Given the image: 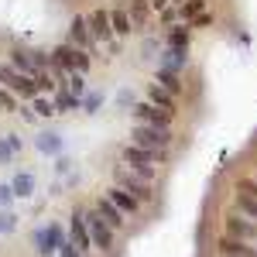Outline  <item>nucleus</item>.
<instances>
[{"label":"nucleus","instance_id":"423d86ee","mask_svg":"<svg viewBox=\"0 0 257 257\" xmlns=\"http://www.w3.org/2000/svg\"><path fill=\"white\" fill-rule=\"evenodd\" d=\"M131 113L138 123H151V127H172L175 123V110H165L158 103H151V99H141L131 106Z\"/></svg>","mask_w":257,"mask_h":257},{"label":"nucleus","instance_id":"5701e85b","mask_svg":"<svg viewBox=\"0 0 257 257\" xmlns=\"http://www.w3.org/2000/svg\"><path fill=\"white\" fill-rule=\"evenodd\" d=\"M28 103L35 106V113H38V117H52V113H55V103L48 99V93H38V96L28 99Z\"/></svg>","mask_w":257,"mask_h":257},{"label":"nucleus","instance_id":"bb28decb","mask_svg":"<svg viewBox=\"0 0 257 257\" xmlns=\"http://www.w3.org/2000/svg\"><path fill=\"white\" fill-rule=\"evenodd\" d=\"M14 189H18V196H21V192L28 196V192H31V178H28V175H24V178H18V185H14Z\"/></svg>","mask_w":257,"mask_h":257},{"label":"nucleus","instance_id":"412c9836","mask_svg":"<svg viewBox=\"0 0 257 257\" xmlns=\"http://www.w3.org/2000/svg\"><path fill=\"white\" fill-rule=\"evenodd\" d=\"M233 199H237V206H233V209H240L243 216L257 219V192H233Z\"/></svg>","mask_w":257,"mask_h":257},{"label":"nucleus","instance_id":"f3484780","mask_svg":"<svg viewBox=\"0 0 257 257\" xmlns=\"http://www.w3.org/2000/svg\"><path fill=\"white\" fill-rule=\"evenodd\" d=\"M110 24H113V35H117V41L127 38V35L134 31V21H131V11H127V7H113V11H110Z\"/></svg>","mask_w":257,"mask_h":257},{"label":"nucleus","instance_id":"b1692460","mask_svg":"<svg viewBox=\"0 0 257 257\" xmlns=\"http://www.w3.org/2000/svg\"><path fill=\"white\" fill-rule=\"evenodd\" d=\"M35 82H38V93H59V82H55L52 72H41Z\"/></svg>","mask_w":257,"mask_h":257},{"label":"nucleus","instance_id":"0eeeda50","mask_svg":"<svg viewBox=\"0 0 257 257\" xmlns=\"http://www.w3.org/2000/svg\"><path fill=\"white\" fill-rule=\"evenodd\" d=\"M86 219H89V237H93V247H96V250H103V254L117 250V230H113L106 219L99 216V209L86 213Z\"/></svg>","mask_w":257,"mask_h":257},{"label":"nucleus","instance_id":"a211bd4d","mask_svg":"<svg viewBox=\"0 0 257 257\" xmlns=\"http://www.w3.org/2000/svg\"><path fill=\"white\" fill-rule=\"evenodd\" d=\"M96 209H99V216L106 219V223H110V226H113L117 233L123 230V223H127V216H123V213H120V209H117V206H113V202H110L106 196H103V199L96 202Z\"/></svg>","mask_w":257,"mask_h":257},{"label":"nucleus","instance_id":"f03ea898","mask_svg":"<svg viewBox=\"0 0 257 257\" xmlns=\"http://www.w3.org/2000/svg\"><path fill=\"white\" fill-rule=\"evenodd\" d=\"M0 86H7L18 99H35L38 96V82L28 72H21L14 62H0Z\"/></svg>","mask_w":257,"mask_h":257},{"label":"nucleus","instance_id":"6ab92c4d","mask_svg":"<svg viewBox=\"0 0 257 257\" xmlns=\"http://www.w3.org/2000/svg\"><path fill=\"white\" fill-rule=\"evenodd\" d=\"M148 99L158 103V106H165V110H175V113H178V103H175L178 96H175V93H168L161 82H151V86H148Z\"/></svg>","mask_w":257,"mask_h":257},{"label":"nucleus","instance_id":"393cba45","mask_svg":"<svg viewBox=\"0 0 257 257\" xmlns=\"http://www.w3.org/2000/svg\"><path fill=\"white\" fill-rule=\"evenodd\" d=\"M0 110H18V96L7 86H0Z\"/></svg>","mask_w":257,"mask_h":257},{"label":"nucleus","instance_id":"f257e3e1","mask_svg":"<svg viewBox=\"0 0 257 257\" xmlns=\"http://www.w3.org/2000/svg\"><path fill=\"white\" fill-rule=\"evenodd\" d=\"M89 52H82L76 45H59L52 55H48V72L52 76H86L89 72Z\"/></svg>","mask_w":257,"mask_h":257},{"label":"nucleus","instance_id":"ddd939ff","mask_svg":"<svg viewBox=\"0 0 257 257\" xmlns=\"http://www.w3.org/2000/svg\"><path fill=\"white\" fill-rule=\"evenodd\" d=\"M69 240H72L79 250H93V237H89L86 209H76V213H72V219H69Z\"/></svg>","mask_w":257,"mask_h":257},{"label":"nucleus","instance_id":"4be33fe9","mask_svg":"<svg viewBox=\"0 0 257 257\" xmlns=\"http://www.w3.org/2000/svg\"><path fill=\"white\" fill-rule=\"evenodd\" d=\"M76 103H79V93H72V89H59V93H55V113L72 110Z\"/></svg>","mask_w":257,"mask_h":257},{"label":"nucleus","instance_id":"39448f33","mask_svg":"<svg viewBox=\"0 0 257 257\" xmlns=\"http://www.w3.org/2000/svg\"><path fill=\"white\" fill-rule=\"evenodd\" d=\"M113 182H117L120 189H127L131 196H138L141 202H151V182H144V178L131 168V165H113Z\"/></svg>","mask_w":257,"mask_h":257},{"label":"nucleus","instance_id":"c85d7f7f","mask_svg":"<svg viewBox=\"0 0 257 257\" xmlns=\"http://www.w3.org/2000/svg\"><path fill=\"white\" fill-rule=\"evenodd\" d=\"M178 4H182V0H178Z\"/></svg>","mask_w":257,"mask_h":257},{"label":"nucleus","instance_id":"f8f14e48","mask_svg":"<svg viewBox=\"0 0 257 257\" xmlns=\"http://www.w3.org/2000/svg\"><path fill=\"white\" fill-rule=\"evenodd\" d=\"M216 250L219 257H257L254 240H240V237H230V233H223L216 240Z\"/></svg>","mask_w":257,"mask_h":257},{"label":"nucleus","instance_id":"9b49d317","mask_svg":"<svg viewBox=\"0 0 257 257\" xmlns=\"http://www.w3.org/2000/svg\"><path fill=\"white\" fill-rule=\"evenodd\" d=\"M69 45H76L82 52H96V38L89 31V18L86 14H76V18L69 21Z\"/></svg>","mask_w":257,"mask_h":257},{"label":"nucleus","instance_id":"2eb2a0df","mask_svg":"<svg viewBox=\"0 0 257 257\" xmlns=\"http://www.w3.org/2000/svg\"><path fill=\"white\" fill-rule=\"evenodd\" d=\"M127 11H131V21H134V31H144L151 18H155V7H151V0H131L127 4Z\"/></svg>","mask_w":257,"mask_h":257},{"label":"nucleus","instance_id":"7ed1b4c3","mask_svg":"<svg viewBox=\"0 0 257 257\" xmlns=\"http://www.w3.org/2000/svg\"><path fill=\"white\" fill-rule=\"evenodd\" d=\"M7 62H14L21 72H28L31 79H38L41 72H48V55H41L35 48H28V45H11V55Z\"/></svg>","mask_w":257,"mask_h":257},{"label":"nucleus","instance_id":"aec40b11","mask_svg":"<svg viewBox=\"0 0 257 257\" xmlns=\"http://www.w3.org/2000/svg\"><path fill=\"white\" fill-rule=\"evenodd\" d=\"M178 7V21H185V24H192L196 18H202L209 7H206V0H182V4H175Z\"/></svg>","mask_w":257,"mask_h":257},{"label":"nucleus","instance_id":"c756f323","mask_svg":"<svg viewBox=\"0 0 257 257\" xmlns=\"http://www.w3.org/2000/svg\"><path fill=\"white\" fill-rule=\"evenodd\" d=\"M254 178H257V175H254Z\"/></svg>","mask_w":257,"mask_h":257},{"label":"nucleus","instance_id":"1a4fd4ad","mask_svg":"<svg viewBox=\"0 0 257 257\" xmlns=\"http://www.w3.org/2000/svg\"><path fill=\"white\" fill-rule=\"evenodd\" d=\"M223 233L240 237V240H254V243H257V219L243 216L240 209H230V213L223 216Z\"/></svg>","mask_w":257,"mask_h":257},{"label":"nucleus","instance_id":"cd10ccee","mask_svg":"<svg viewBox=\"0 0 257 257\" xmlns=\"http://www.w3.org/2000/svg\"><path fill=\"white\" fill-rule=\"evenodd\" d=\"M151 7H155V14L165 11V7H172V0H151Z\"/></svg>","mask_w":257,"mask_h":257},{"label":"nucleus","instance_id":"4468645a","mask_svg":"<svg viewBox=\"0 0 257 257\" xmlns=\"http://www.w3.org/2000/svg\"><path fill=\"white\" fill-rule=\"evenodd\" d=\"M106 199H110V202L117 206V209H120V213H123V216H134V213H138L141 206H144V202H141L138 196H131L127 189H120L117 182H113V185L106 189Z\"/></svg>","mask_w":257,"mask_h":257},{"label":"nucleus","instance_id":"9d476101","mask_svg":"<svg viewBox=\"0 0 257 257\" xmlns=\"http://www.w3.org/2000/svg\"><path fill=\"white\" fill-rule=\"evenodd\" d=\"M86 18H89V31H93L96 45H110V48L117 52V35H113V24H110V11L96 7V11H89Z\"/></svg>","mask_w":257,"mask_h":257},{"label":"nucleus","instance_id":"a878e982","mask_svg":"<svg viewBox=\"0 0 257 257\" xmlns=\"http://www.w3.org/2000/svg\"><path fill=\"white\" fill-rule=\"evenodd\" d=\"M213 21H216V14H213V11H206V14H202V18H196L192 24H189V28H209Z\"/></svg>","mask_w":257,"mask_h":257},{"label":"nucleus","instance_id":"6e6552de","mask_svg":"<svg viewBox=\"0 0 257 257\" xmlns=\"http://www.w3.org/2000/svg\"><path fill=\"white\" fill-rule=\"evenodd\" d=\"M172 158L168 151H155V148H141V144H123L120 148V161L123 165H165V161Z\"/></svg>","mask_w":257,"mask_h":257},{"label":"nucleus","instance_id":"dca6fc26","mask_svg":"<svg viewBox=\"0 0 257 257\" xmlns=\"http://www.w3.org/2000/svg\"><path fill=\"white\" fill-rule=\"evenodd\" d=\"M155 82H161L168 93H175V96H182V76H178L175 65H168V62H161L158 72H155Z\"/></svg>","mask_w":257,"mask_h":257},{"label":"nucleus","instance_id":"20e7f679","mask_svg":"<svg viewBox=\"0 0 257 257\" xmlns=\"http://www.w3.org/2000/svg\"><path fill=\"white\" fill-rule=\"evenodd\" d=\"M131 141H134V144H141V148L172 151V144H175V134H172V127H151V123H141V127H134Z\"/></svg>","mask_w":257,"mask_h":257}]
</instances>
